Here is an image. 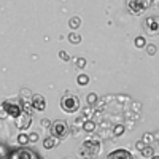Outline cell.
<instances>
[{
    "label": "cell",
    "instance_id": "603a6c76",
    "mask_svg": "<svg viewBox=\"0 0 159 159\" xmlns=\"http://www.w3.org/2000/svg\"><path fill=\"white\" fill-rule=\"evenodd\" d=\"M59 57H61L62 61H65V62H69V61L72 59L69 52H67V51H64V49H61V51H59Z\"/></svg>",
    "mask_w": 159,
    "mask_h": 159
},
{
    "label": "cell",
    "instance_id": "6da1fadb",
    "mask_svg": "<svg viewBox=\"0 0 159 159\" xmlns=\"http://www.w3.org/2000/svg\"><path fill=\"white\" fill-rule=\"evenodd\" d=\"M102 143L97 137H88L78 148V156L81 159H96L100 153Z\"/></svg>",
    "mask_w": 159,
    "mask_h": 159
},
{
    "label": "cell",
    "instance_id": "8fae6325",
    "mask_svg": "<svg viewBox=\"0 0 159 159\" xmlns=\"http://www.w3.org/2000/svg\"><path fill=\"white\" fill-rule=\"evenodd\" d=\"M96 127H97V124H96L94 119H84L83 124H81V129L86 132V134H92V132H96Z\"/></svg>",
    "mask_w": 159,
    "mask_h": 159
},
{
    "label": "cell",
    "instance_id": "52a82bcc",
    "mask_svg": "<svg viewBox=\"0 0 159 159\" xmlns=\"http://www.w3.org/2000/svg\"><path fill=\"white\" fill-rule=\"evenodd\" d=\"M10 159H38L37 154L32 150L27 148H18V150H13L10 154Z\"/></svg>",
    "mask_w": 159,
    "mask_h": 159
},
{
    "label": "cell",
    "instance_id": "d4e9b609",
    "mask_svg": "<svg viewBox=\"0 0 159 159\" xmlns=\"http://www.w3.org/2000/svg\"><path fill=\"white\" fill-rule=\"evenodd\" d=\"M8 118V113H7V108H5V105L3 102L0 103V119H7Z\"/></svg>",
    "mask_w": 159,
    "mask_h": 159
},
{
    "label": "cell",
    "instance_id": "ba28073f",
    "mask_svg": "<svg viewBox=\"0 0 159 159\" xmlns=\"http://www.w3.org/2000/svg\"><path fill=\"white\" fill-rule=\"evenodd\" d=\"M105 159H134V154L126 148H118V150H113L111 153H108Z\"/></svg>",
    "mask_w": 159,
    "mask_h": 159
},
{
    "label": "cell",
    "instance_id": "7c38bea8",
    "mask_svg": "<svg viewBox=\"0 0 159 159\" xmlns=\"http://www.w3.org/2000/svg\"><path fill=\"white\" fill-rule=\"evenodd\" d=\"M57 139L56 137H52V135H48L45 140H43V148L45 150H52V148H54L56 147V145H57Z\"/></svg>",
    "mask_w": 159,
    "mask_h": 159
},
{
    "label": "cell",
    "instance_id": "4316f807",
    "mask_svg": "<svg viewBox=\"0 0 159 159\" xmlns=\"http://www.w3.org/2000/svg\"><path fill=\"white\" fill-rule=\"evenodd\" d=\"M35 142H38V134L37 132H32L29 135V143H35Z\"/></svg>",
    "mask_w": 159,
    "mask_h": 159
},
{
    "label": "cell",
    "instance_id": "9a60e30c",
    "mask_svg": "<svg viewBox=\"0 0 159 159\" xmlns=\"http://www.w3.org/2000/svg\"><path fill=\"white\" fill-rule=\"evenodd\" d=\"M126 132V126L124 124H116L113 127V137H121Z\"/></svg>",
    "mask_w": 159,
    "mask_h": 159
},
{
    "label": "cell",
    "instance_id": "30bf717a",
    "mask_svg": "<svg viewBox=\"0 0 159 159\" xmlns=\"http://www.w3.org/2000/svg\"><path fill=\"white\" fill-rule=\"evenodd\" d=\"M143 27H145V30H147L148 34H156L159 30V21L156 18L150 16V18H147V21H145Z\"/></svg>",
    "mask_w": 159,
    "mask_h": 159
},
{
    "label": "cell",
    "instance_id": "277c9868",
    "mask_svg": "<svg viewBox=\"0 0 159 159\" xmlns=\"http://www.w3.org/2000/svg\"><path fill=\"white\" fill-rule=\"evenodd\" d=\"M153 3V0H129L127 8L132 15H142L143 11H147Z\"/></svg>",
    "mask_w": 159,
    "mask_h": 159
},
{
    "label": "cell",
    "instance_id": "44dd1931",
    "mask_svg": "<svg viewBox=\"0 0 159 159\" xmlns=\"http://www.w3.org/2000/svg\"><path fill=\"white\" fill-rule=\"evenodd\" d=\"M18 143L19 145H27L29 143V135L24 134V132H21V134L18 135Z\"/></svg>",
    "mask_w": 159,
    "mask_h": 159
},
{
    "label": "cell",
    "instance_id": "e0dca14e",
    "mask_svg": "<svg viewBox=\"0 0 159 159\" xmlns=\"http://www.w3.org/2000/svg\"><path fill=\"white\" fill-rule=\"evenodd\" d=\"M67 38H69V42H70L72 45H78L80 42H81V37H80L76 32H70Z\"/></svg>",
    "mask_w": 159,
    "mask_h": 159
},
{
    "label": "cell",
    "instance_id": "d6986e66",
    "mask_svg": "<svg viewBox=\"0 0 159 159\" xmlns=\"http://www.w3.org/2000/svg\"><path fill=\"white\" fill-rule=\"evenodd\" d=\"M97 100H99V97H97L96 92H89V94L86 96V102H88V105H96Z\"/></svg>",
    "mask_w": 159,
    "mask_h": 159
},
{
    "label": "cell",
    "instance_id": "9c48e42d",
    "mask_svg": "<svg viewBox=\"0 0 159 159\" xmlns=\"http://www.w3.org/2000/svg\"><path fill=\"white\" fill-rule=\"evenodd\" d=\"M30 102H32V108H34L35 111H45V108H46V100H45V97H43L42 94H32Z\"/></svg>",
    "mask_w": 159,
    "mask_h": 159
},
{
    "label": "cell",
    "instance_id": "ffe728a7",
    "mask_svg": "<svg viewBox=\"0 0 159 159\" xmlns=\"http://www.w3.org/2000/svg\"><path fill=\"white\" fill-rule=\"evenodd\" d=\"M92 113H94V110H92V105H88V107L83 110V119H91Z\"/></svg>",
    "mask_w": 159,
    "mask_h": 159
},
{
    "label": "cell",
    "instance_id": "4fadbf2b",
    "mask_svg": "<svg viewBox=\"0 0 159 159\" xmlns=\"http://www.w3.org/2000/svg\"><path fill=\"white\" fill-rule=\"evenodd\" d=\"M76 84L78 86H88L89 84V75H86V73L78 75L76 76Z\"/></svg>",
    "mask_w": 159,
    "mask_h": 159
},
{
    "label": "cell",
    "instance_id": "f1b7e54d",
    "mask_svg": "<svg viewBox=\"0 0 159 159\" xmlns=\"http://www.w3.org/2000/svg\"><path fill=\"white\" fill-rule=\"evenodd\" d=\"M150 159H159V154H154V156H151Z\"/></svg>",
    "mask_w": 159,
    "mask_h": 159
},
{
    "label": "cell",
    "instance_id": "83f0119b",
    "mask_svg": "<svg viewBox=\"0 0 159 159\" xmlns=\"http://www.w3.org/2000/svg\"><path fill=\"white\" fill-rule=\"evenodd\" d=\"M42 126L46 127V129H49L51 127V121H49V119H42Z\"/></svg>",
    "mask_w": 159,
    "mask_h": 159
},
{
    "label": "cell",
    "instance_id": "7a4b0ae2",
    "mask_svg": "<svg viewBox=\"0 0 159 159\" xmlns=\"http://www.w3.org/2000/svg\"><path fill=\"white\" fill-rule=\"evenodd\" d=\"M61 108L69 113V115H73L80 110V97L76 94H73V92L67 91L65 94L61 97Z\"/></svg>",
    "mask_w": 159,
    "mask_h": 159
},
{
    "label": "cell",
    "instance_id": "cb8c5ba5",
    "mask_svg": "<svg viewBox=\"0 0 159 159\" xmlns=\"http://www.w3.org/2000/svg\"><path fill=\"white\" fill-rule=\"evenodd\" d=\"M75 62H76V67H78V69H84L86 64H88V61H86L84 57H78Z\"/></svg>",
    "mask_w": 159,
    "mask_h": 159
},
{
    "label": "cell",
    "instance_id": "8992f818",
    "mask_svg": "<svg viewBox=\"0 0 159 159\" xmlns=\"http://www.w3.org/2000/svg\"><path fill=\"white\" fill-rule=\"evenodd\" d=\"M5 108H7V113H8V118H13L16 119L21 113H22V108H21V103L19 102H13V100H5L3 102Z\"/></svg>",
    "mask_w": 159,
    "mask_h": 159
},
{
    "label": "cell",
    "instance_id": "484cf974",
    "mask_svg": "<svg viewBox=\"0 0 159 159\" xmlns=\"http://www.w3.org/2000/svg\"><path fill=\"white\" fill-rule=\"evenodd\" d=\"M145 147H147V143H145L143 140H137V142H135V148H137L139 151H142Z\"/></svg>",
    "mask_w": 159,
    "mask_h": 159
},
{
    "label": "cell",
    "instance_id": "5bb4252c",
    "mask_svg": "<svg viewBox=\"0 0 159 159\" xmlns=\"http://www.w3.org/2000/svg\"><path fill=\"white\" fill-rule=\"evenodd\" d=\"M69 25H70V29H72V30L80 29V27H81V19H80L78 16H72L70 21H69Z\"/></svg>",
    "mask_w": 159,
    "mask_h": 159
},
{
    "label": "cell",
    "instance_id": "ac0fdd59",
    "mask_svg": "<svg viewBox=\"0 0 159 159\" xmlns=\"http://www.w3.org/2000/svg\"><path fill=\"white\" fill-rule=\"evenodd\" d=\"M134 45H135V48H145L147 46V38L145 37H135V40H134Z\"/></svg>",
    "mask_w": 159,
    "mask_h": 159
},
{
    "label": "cell",
    "instance_id": "5b68a950",
    "mask_svg": "<svg viewBox=\"0 0 159 159\" xmlns=\"http://www.w3.org/2000/svg\"><path fill=\"white\" fill-rule=\"evenodd\" d=\"M16 127L21 130V132H24V130H27L29 127H30V124H32V113H27V111H22L16 119Z\"/></svg>",
    "mask_w": 159,
    "mask_h": 159
},
{
    "label": "cell",
    "instance_id": "2e32d148",
    "mask_svg": "<svg viewBox=\"0 0 159 159\" xmlns=\"http://www.w3.org/2000/svg\"><path fill=\"white\" fill-rule=\"evenodd\" d=\"M140 153H142L143 157H147V159H150L151 156H154V150H153V147H150V145H147V147H145Z\"/></svg>",
    "mask_w": 159,
    "mask_h": 159
},
{
    "label": "cell",
    "instance_id": "7402d4cb",
    "mask_svg": "<svg viewBox=\"0 0 159 159\" xmlns=\"http://www.w3.org/2000/svg\"><path fill=\"white\" fill-rule=\"evenodd\" d=\"M145 48H147V54H148V56H154L156 51H157L156 45H148V43H147V46H145Z\"/></svg>",
    "mask_w": 159,
    "mask_h": 159
},
{
    "label": "cell",
    "instance_id": "3957f363",
    "mask_svg": "<svg viewBox=\"0 0 159 159\" xmlns=\"http://www.w3.org/2000/svg\"><path fill=\"white\" fill-rule=\"evenodd\" d=\"M49 130H51V135L56 137L57 140H65V139L70 135L69 123L64 121V119H56V121H52Z\"/></svg>",
    "mask_w": 159,
    "mask_h": 159
}]
</instances>
